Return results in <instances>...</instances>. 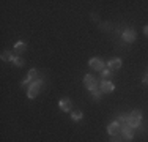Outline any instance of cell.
I'll return each instance as SVG.
<instances>
[{
    "instance_id": "cell-9",
    "label": "cell",
    "mask_w": 148,
    "mask_h": 142,
    "mask_svg": "<svg viewBox=\"0 0 148 142\" xmlns=\"http://www.w3.org/2000/svg\"><path fill=\"white\" fill-rule=\"evenodd\" d=\"M115 85L110 82V81H101V92L103 93H110V92H114Z\"/></svg>"
},
{
    "instance_id": "cell-11",
    "label": "cell",
    "mask_w": 148,
    "mask_h": 142,
    "mask_svg": "<svg viewBox=\"0 0 148 142\" xmlns=\"http://www.w3.org/2000/svg\"><path fill=\"white\" fill-rule=\"evenodd\" d=\"M27 49V43L25 41H17L14 44V52L16 54H22V52H25Z\"/></svg>"
},
{
    "instance_id": "cell-5",
    "label": "cell",
    "mask_w": 148,
    "mask_h": 142,
    "mask_svg": "<svg viewBox=\"0 0 148 142\" xmlns=\"http://www.w3.org/2000/svg\"><path fill=\"white\" fill-rule=\"evenodd\" d=\"M107 133L110 134V136H118L120 133H121V125H120L118 122H112L107 125Z\"/></svg>"
},
{
    "instance_id": "cell-18",
    "label": "cell",
    "mask_w": 148,
    "mask_h": 142,
    "mask_svg": "<svg viewBox=\"0 0 148 142\" xmlns=\"http://www.w3.org/2000/svg\"><path fill=\"white\" fill-rule=\"evenodd\" d=\"M142 82H143V84H148V73H147V74H143V77H142Z\"/></svg>"
},
{
    "instance_id": "cell-20",
    "label": "cell",
    "mask_w": 148,
    "mask_h": 142,
    "mask_svg": "<svg viewBox=\"0 0 148 142\" xmlns=\"http://www.w3.org/2000/svg\"><path fill=\"white\" fill-rule=\"evenodd\" d=\"M112 142H121V141H120V139H118V137H117V136H115V139H114V141H112Z\"/></svg>"
},
{
    "instance_id": "cell-7",
    "label": "cell",
    "mask_w": 148,
    "mask_h": 142,
    "mask_svg": "<svg viewBox=\"0 0 148 142\" xmlns=\"http://www.w3.org/2000/svg\"><path fill=\"white\" fill-rule=\"evenodd\" d=\"M123 40H125L126 43H132V41H136V37H137V33H136V30L134 28H126L125 32H123Z\"/></svg>"
},
{
    "instance_id": "cell-15",
    "label": "cell",
    "mask_w": 148,
    "mask_h": 142,
    "mask_svg": "<svg viewBox=\"0 0 148 142\" xmlns=\"http://www.w3.org/2000/svg\"><path fill=\"white\" fill-rule=\"evenodd\" d=\"M117 122L120 123V125H125V123H128V114H118V120Z\"/></svg>"
},
{
    "instance_id": "cell-10",
    "label": "cell",
    "mask_w": 148,
    "mask_h": 142,
    "mask_svg": "<svg viewBox=\"0 0 148 142\" xmlns=\"http://www.w3.org/2000/svg\"><path fill=\"white\" fill-rule=\"evenodd\" d=\"M107 66H109V70H112V71H115V70H118L120 66H121V59H110L107 62Z\"/></svg>"
},
{
    "instance_id": "cell-4",
    "label": "cell",
    "mask_w": 148,
    "mask_h": 142,
    "mask_svg": "<svg viewBox=\"0 0 148 142\" xmlns=\"http://www.w3.org/2000/svg\"><path fill=\"white\" fill-rule=\"evenodd\" d=\"M88 65H90V68L91 70H95V71H101V73H103V71L106 70L104 68V62L101 59H90V62H88Z\"/></svg>"
},
{
    "instance_id": "cell-6",
    "label": "cell",
    "mask_w": 148,
    "mask_h": 142,
    "mask_svg": "<svg viewBox=\"0 0 148 142\" xmlns=\"http://www.w3.org/2000/svg\"><path fill=\"white\" fill-rule=\"evenodd\" d=\"M121 134L126 137V139H132L134 134H136V128H132L129 123H125V125L121 126Z\"/></svg>"
},
{
    "instance_id": "cell-17",
    "label": "cell",
    "mask_w": 148,
    "mask_h": 142,
    "mask_svg": "<svg viewBox=\"0 0 148 142\" xmlns=\"http://www.w3.org/2000/svg\"><path fill=\"white\" fill-rule=\"evenodd\" d=\"M91 97H93L95 99H101V97H103L101 88H99V90H98V88H96V90H91Z\"/></svg>"
},
{
    "instance_id": "cell-19",
    "label": "cell",
    "mask_w": 148,
    "mask_h": 142,
    "mask_svg": "<svg viewBox=\"0 0 148 142\" xmlns=\"http://www.w3.org/2000/svg\"><path fill=\"white\" fill-rule=\"evenodd\" d=\"M143 33H145L147 37H148V26H145V27H143Z\"/></svg>"
},
{
    "instance_id": "cell-14",
    "label": "cell",
    "mask_w": 148,
    "mask_h": 142,
    "mask_svg": "<svg viewBox=\"0 0 148 142\" xmlns=\"http://www.w3.org/2000/svg\"><path fill=\"white\" fill-rule=\"evenodd\" d=\"M82 117H84V114L80 112V111H74V112L71 114V119L74 120V122H79V120L82 119Z\"/></svg>"
},
{
    "instance_id": "cell-16",
    "label": "cell",
    "mask_w": 148,
    "mask_h": 142,
    "mask_svg": "<svg viewBox=\"0 0 148 142\" xmlns=\"http://www.w3.org/2000/svg\"><path fill=\"white\" fill-rule=\"evenodd\" d=\"M13 63H14L16 66H24V63H25V60H24L22 57L16 55V57H14V60H13Z\"/></svg>"
},
{
    "instance_id": "cell-2",
    "label": "cell",
    "mask_w": 148,
    "mask_h": 142,
    "mask_svg": "<svg viewBox=\"0 0 148 142\" xmlns=\"http://www.w3.org/2000/svg\"><path fill=\"white\" fill-rule=\"evenodd\" d=\"M140 122H142V112H140V111H132L128 115V123L132 128H139L140 126Z\"/></svg>"
},
{
    "instance_id": "cell-8",
    "label": "cell",
    "mask_w": 148,
    "mask_h": 142,
    "mask_svg": "<svg viewBox=\"0 0 148 142\" xmlns=\"http://www.w3.org/2000/svg\"><path fill=\"white\" fill-rule=\"evenodd\" d=\"M58 106H60V109H62L63 112H69L73 109V103H71L69 98H62L58 101Z\"/></svg>"
},
{
    "instance_id": "cell-1",
    "label": "cell",
    "mask_w": 148,
    "mask_h": 142,
    "mask_svg": "<svg viewBox=\"0 0 148 142\" xmlns=\"http://www.w3.org/2000/svg\"><path fill=\"white\" fill-rule=\"evenodd\" d=\"M41 87H43V79H38V81H35V82H32L29 85V90H27V97L35 98L38 93H40Z\"/></svg>"
},
{
    "instance_id": "cell-13",
    "label": "cell",
    "mask_w": 148,
    "mask_h": 142,
    "mask_svg": "<svg viewBox=\"0 0 148 142\" xmlns=\"http://www.w3.org/2000/svg\"><path fill=\"white\" fill-rule=\"evenodd\" d=\"M112 76H114V71H112V70H104L103 71V73H101V79H103V81H110L112 79Z\"/></svg>"
},
{
    "instance_id": "cell-12",
    "label": "cell",
    "mask_w": 148,
    "mask_h": 142,
    "mask_svg": "<svg viewBox=\"0 0 148 142\" xmlns=\"http://www.w3.org/2000/svg\"><path fill=\"white\" fill-rule=\"evenodd\" d=\"M14 54H13V52H10V51H3L2 52V60L3 62H13V60H14Z\"/></svg>"
},
{
    "instance_id": "cell-3",
    "label": "cell",
    "mask_w": 148,
    "mask_h": 142,
    "mask_svg": "<svg viewBox=\"0 0 148 142\" xmlns=\"http://www.w3.org/2000/svg\"><path fill=\"white\" fill-rule=\"evenodd\" d=\"M84 84H85V87L88 88L90 92L98 88V79L93 76V74H85V77H84Z\"/></svg>"
}]
</instances>
